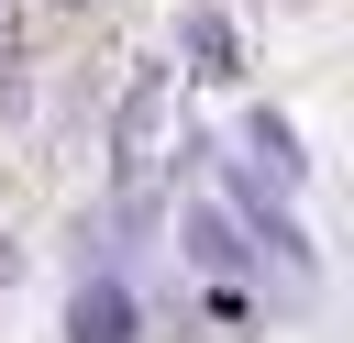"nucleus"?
<instances>
[{"label":"nucleus","instance_id":"1","mask_svg":"<svg viewBox=\"0 0 354 343\" xmlns=\"http://www.w3.org/2000/svg\"><path fill=\"white\" fill-rule=\"evenodd\" d=\"M133 332H144L133 288H122L111 266H88V277H77V299H66V343H133Z\"/></svg>","mask_w":354,"mask_h":343},{"label":"nucleus","instance_id":"2","mask_svg":"<svg viewBox=\"0 0 354 343\" xmlns=\"http://www.w3.org/2000/svg\"><path fill=\"white\" fill-rule=\"evenodd\" d=\"M155 111H166V77H133V100H122V188L155 177Z\"/></svg>","mask_w":354,"mask_h":343},{"label":"nucleus","instance_id":"5","mask_svg":"<svg viewBox=\"0 0 354 343\" xmlns=\"http://www.w3.org/2000/svg\"><path fill=\"white\" fill-rule=\"evenodd\" d=\"M188 55H199V66H210V77H221V66H232V33H221V22H210V11H199V22H188Z\"/></svg>","mask_w":354,"mask_h":343},{"label":"nucleus","instance_id":"3","mask_svg":"<svg viewBox=\"0 0 354 343\" xmlns=\"http://www.w3.org/2000/svg\"><path fill=\"white\" fill-rule=\"evenodd\" d=\"M243 144H254V155H266V188H277V199H288V188H299V133H288V122H277V111H254V122H243Z\"/></svg>","mask_w":354,"mask_h":343},{"label":"nucleus","instance_id":"4","mask_svg":"<svg viewBox=\"0 0 354 343\" xmlns=\"http://www.w3.org/2000/svg\"><path fill=\"white\" fill-rule=\"evenodd\" d=\"M188 243H199V254H210V266H254V254H243V232H232V221H221V210H199V221H188Z\"/></svg>","mask_w":354,"mask_h":343}]
</instances>
